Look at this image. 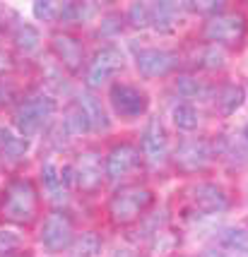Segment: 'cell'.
I'll return each mask as SVG.
<instances>
[{"mask_svg":"<svg viewBox=\"0 0 248 257\" xmlns=\"http://www.w3.org/2000/svg\"><path fill=\"white\" fill-rule=\"evenodd\" d=\"M39 192L29 178H12L0 195V219L8 224L29 226L39 216Z\"/></svg>","mask_w":248,"mask_h":257,"instance_id":"6da1fadb","label":"cell"},{"mask_svg":"<svg viewBox=\"0 0 248 257\" xmlns=\"http://www.w3.org/2000/svg\"><path fill=\"white\" fill-rule=\"evenodd\" d=\"M154 204V192L145 185H121L109 200V216L113 224L130 226L140 221Z\"/></svg>","mask_w":248,"mask_h":257,"instance_id":"7a4b0ae2","label":"cell"},{"mask_svg":"<svg viewBox=\"0 0 248 257\" xmlns=\"http://www.w3.org/2000/svg\"><path fill=\"white\" fill-rule=\"evenodd\" d=\"M56 111H58L56 99H53L51 94L36 91V94L27 96V99L17 106V111H15V125H17L20 135L29 140L32 135L44 130V125L56 115Z\"/></svg>","mask_w":248,"mask_h":257,"instance_id":"3957f363","label":"cell"},{"mask_svg":"<svg viewBox=\"0 0 248 257\" xmlns=\"http://www.w3.org/2000/svg\"><path fill=\"white\" fill-rule=\"evenodd\" d=\"M248 34V22L243 12H219L214 17H207L203 27V39L207 44L222 46V48H236L243 44Z\"/></svg>","mask_w":248,"mask_h":257,"instance_id":"277c9868","label":"cell"},{"mask_svg":"<svg viewBox=\"0 0 248 257\" xmlns=\"http://www.w3.org/2000/svg\"><path fill=\"white\" fill-rule=\"evenodd\" d=\"M109 103L121 120H137L149 111V94L128 82H113L109 87Z\"/></svg>","mask_w":248,"mask_h":257,"instance_id":"5b68a950","label":"cell"},{"mask_svg":"<svg viewBox=\"0 0 248 257\" xmlns=\"http://www.w3.org/2000/svg\"><path fill=\"white\" fill-rule=\"evenodd\" d=\"M125 67V58L123 51L118 46H104L99 48L92 60L87 63V70H85V84L90 89H99L104 84H109L121 70Z\"/></svg>","mask_w":248,"mask_h":257,"instance_id":"8992f818","label":"cell"},{"mask_svg":"<svg viewBox=\"0 0 248 257\" xmlns=\"http://www.w3.org/2000/svg\"><path fill=\"white\" fill-rule=\"evenodd\" d=\"M39 240L48 252H63L75 243V226L72 219L63 209H53L46 214L41 228H39Z\"/></svg>","mask_w":248,"mask_h":257,"instance_id":"52a82bcc","label":"cell"},{"mask_svg":"<svg viewBox=\"0 0 248 257\" xmlns=\"http://www.w3.org/2000/svg\"><path fill=\"white\" fill-rule=\"evenodd\" d=\"M142 164V152L133 142H118L109 149V154L104 159L106 168V178L109 180H123L130 173H135Z\"/></svg>","mask_w":248,"mask_h":257,"instance_id":"ba28073f","label":"cell"},{"mask_svg":"<svg viewBox=\"0 0 248 257\" xmlns=\"http://www.w3.org/2000/svg\"><path fill=\"white\" fill-rule=\"evenodd\" d=\"M214 149L207 140H183L176 152H174V166L183 171V173H198V171H205L207 164L212 161Z\"/></svg>","mask_w":248,"mask_h":257,"instance_id":"9c48e42d","label":"cell"},{"mask_svg":"<svg viewBox=\"0 0 248 257\" xmlns=\"http://www.w3.org/2000/svg\"><path fill=\"white\" fill-rule=\"evenodd\" d=\"M179 65V56L167 48H142L135 53V67L145 79H161Z\"/></svg>","mask_w":248,"mask_h":257,"instance_id":"30bf717a","label":"cell"},{"mask_svg":"<svg viewBox=\"0 0 248 257\" xmlns=\"http://www.w3.org/2000/svg\"><path fill=\"white\" fill-rule=\"evenodd\" d=\"M72 171H75V185L82 192H97L106 176L102 154L97 149H85L77 157V161L72 164Z\"/></svg>","mask_w":248,"mask_h":257,"instance_id":"8fae6325","label":"cell"},{"mask_svg":"<svg viewBox=\"0 0 248 257\" xmlns=\"http://www.w3.org/2000/svg\"><path fill=\"white\" fill-rule=\"evenodd\" d=\"M140 152L149 164H161L169 157V133L159 118H149V123L140 137Z\"/></svg>","mask_w":248,"mask_h":257,"instance_id":"7c38bea8","label":"cell"},{"mask_svg":"<svg viewBox=\"0 0 248 257\" xmlns=\"http://www.w3.org/2000/svg\"><path fill=\"white\" fill-rule=\"evenodd\" d=\"M51 51L58 58V63L68 72H79L85 65V44L77 36L65 32H58L51 36Z\"/></svg>","mask_w":248,"mask_h":257,"instance_id":"4fadbf2b","label":"cell"},{"mask_svg":"<svg viewBox=\"0 0 248 257\" xmlns=\"http://www.w3.org/2000/svg\"><path fill=\"white\" fill-rule=\"evenodd\" d=\"M191 200L205 214H222L229 209L226 192L219 185H214V183H198L191 190Z\"/></svg>","mask_w":248,"mask_h":257,"instance_id":"5bb4252c","label":"cell"},{"mask_svg":"<svg viewBox=\"0 0 248 257\" xmlns=\"http://www.w3.org/2000/svg\"><path fill=\"white\" fill-rule=\"evenodd\" d=\"M77 103H79V108L87 113V118H90L92 133H106V130L111 127V118H109V113H106V108H104L102 99H97L92 91L79 94Z\"/></svg>","mask_w":248,"mask_h":257,"instance_id":"9a60e30c","label":"cell"},{"mask_svg":"<svg viewBox=\"0 0 248 257\" xmlns=\"http://www.w3.org/2000/svg\"><path fill=\"white\" fill-rule=\"evenodd\" d=\"M243 99H246V89H243V84H238V82H226L222 84V89L217 94V111L219 115H234V113L243 106Z\"/></svg>","mask_w":248,"mask_h":257,"instance_id":"2e32d148","label":"cell"},{"mask_svg":"<svg viewBox=\"0 0 248 257\" xmlns=\"http://www.w3.org/2000/svg\"><path fill=\"white\" fill-rule=\"evenodd\" d=\"M29 152V140L22 137V135H12L10 130L0 127V159L3 161H10V164H17L22 161Z\"/></svg>","mask_w":248,"mask_h":257,"instance_id":"e0dca14e","label":"cell"},{"mask_svg":"<svg viewBox=\"0 0 248 257\" xmlns=\"http://www.w3.org/2000/svg\"><path fill=\"white\" fill-rule=\"evenodd\" d=\"M60 127H63V135H68V137H82V135L92 133L90 118H87V113L79 108L77 101H72L68 108L63 111Z\"/></svg>","mask_w":248,"mask_h":257,"instance_id":"ac0fdd59","label":"cell"},{"mask_svg":"<svg viewBox=\"0 0 248 257\" xmlns=\"http://www.w3.org/2000/svg\"><path fill=\"white\" fill-rule=\"evenodd\" d=\"M186 10L176 3H154L152 5V27L159 32H171L181 20V12Z\"/></svg>","mask_w":248,"mask_h":257,"instance_id":"d6986e66","label":"cell"},{"mask_svg":"<svg viewBox=\"0 0 248 257\" xmlns=\"http://www.w3.org/2000/svg\"><path fill=\"white\" fill-rule=\"evenodd\" d=\"M12 44H15V48L20 53L29 56V53L39 51V46H41V32L36 29L34 24H20L15 29V34H12Z\"/></svg>","mask_w":248,"mask_h":257,"instance_id":"ffe728a7","label":"cell"},{"mask_svg":"<svg viewBox=\"0 0 248 257\" xmlns=\"http://www.w3.org/2000/svg\"><path fill=\"white\" fill-rule=\"evenodd\" d=\"M171 120H174V125H176L179 130L193 133V130L200 125V113H198V108H195L193 103L181 101V103H176V106L171 108Z\"/></svg>","mask_w":248,"mask_h":257,"instance_id":"44dd1931","label":"cell"},{"mask_svg":"<svg viewBox=\"0 0 248 257\" xmlns=\"http://www.w3.org/2000/svg\"><path fill=\"white\" fill-rule=\"evenodd\" d=\"M222 245L231 252H241V255H248V231L241 228V226H231V228H224L222 231Z\"/></svg>","mask_w":248,"mask_h":257,"instance_id":"7402d4cb","label":"cell"},{"mask_svg":"<svg viewBox=\"0 0 248 257\" xmlns=\"http://www.w3.org/2000/svg\"><path fill=\"white\" fill-rule=\"evenodd\" d=\"M102 235L94 233V231H85L82 235L75 238V250H77V257H97L102 252Z\"/></svg>","mask_w":248,"mask_h":257,"instance_id":"603a6c76","label":"cell"},{"mask_svg":"<svg viewBox=\"0 0 248 257\" xmlns=\"http://www.w3.org/2000/svg\"><path fill=\"white\" fill-rule=\"evenodd\" d=\"M198 65L205 67V70H219V67L226 65V53L222 46L214 44H205L203 51H200V58H198Z\"/></svg>","mask_w":248,"mask_h":257,"instance_id":"cb8c5ba5","label":"cell"},{"mask_svg":"<svg viewBox=\"0 0 248 257\" xmlns=\"http://www.w3.org/2000/svg\"><path fill=\"white\" fill-rule=\"evenodd\" d=\"M174 89L179 91V96H183V99H203L205 91H207L203 84L195 77H191V75H179V77L174 79Z\"/></svg>","mask_w":248,"mask_h":257,"instance_id":"d4e9b609","label":"cell"},{"mask_svg":"<svg viewBox=\"0 0 248 257\" xmlns=\"http://www.w3.org/2000/svg\"><path fill=\"white\" fill-rule=\"evenodd\" d=\"M179 245V235L171 233V231H159L149 238V252L152 255H167V252H174Z\"/></svg>","mask_w":248,"mask_h":257,"instance_id":"484cf974","label":"cell"},{"mask_svg":"<svg viewBox=\"0 0 248 257\" xmlns=\"http://www.w3.org/2000/svg\"><path fill=\"white\" fill-rule=\"evenodd\" d=\"M41 180H44V188L51 195H60V190L65 192V185H63V178H60V168L53 164V161H46L41 166Z\"/></svg>","mask_w":248,"mask_h":257,"instance_id":"4316f807","label":"cell"},{"mask_svg":"<svg viewBox=\"0 0 248 257\" xmlns=\"http://www.w3.org/2000/svg\"><path fill=\"white\" fill-rule=\"evenodd\" d=\"M128 22L137 27V29H145V27H152V5L147 3H133L128 8Z\"/></svg>","mask_w":248,"mask_h":257,"instance_id":"83f0119b","label":"cell"},{"mask_svg":"<svg viewBox=\"0 0 248 257\" xmlns=\"http://www.w3.org/2000/svg\"><path fill=\"white\" fill-rule=\"evenodd\" d=\"M17 247H22V235L10 228H0V255H10Z\"/></svg>","mask_w":248,"mask_h":257,"instance_id":"f1b7e54d","label":"cell"},{"mask_svg":"<svg viewBox=\"0 0 248 257\" xmlns=\"http://www.w3.org/2000/svg\"><path fill=\"white\" fill-rule=\"evenodd\" d=\"M32 12H34V17L39 20V22H56L58 20V3L39 0V3H34Z\"/></svg>","mask_w":248,"mask_h":257,"instance_id":"f546056e","label":"cell"},{"mask_svg":"<svg viewBox=\"0 0 248 257\" xmlns=\"http://www.w3.org/2000/svg\"><path fill=\"white\" fill-rule=\"evenodd\" d=\"M183 8L191 12H200V15H219V12H224V5L222 3H214V0H205V3H183Z\"/></svg>","mask_w":248,"mask_h":257,"instance_id":"4dcf8cb0","label":"cell"},{"mask_svg":"<svg viewBox=\"0 0 248 257\" xmlns=\"http://www.w3.org/2000/svg\"><path fill=\"white\" fill-rule=\"evenodd\" d=\"M123 29V20L118 17V15H109L106 20L102 22V27H99V34H116V32H121Z\"/></svg>","mask_w":248,"mask_h":257,"instance_id":"1f68e13d","label":"cell"},{"mask_svg":"<svg viewBox=\"0 0 248 257\" xmlns=\"http://www.w3.org/2000/svg\"><path fill=\"white\" fill-rule=\"evenodd\" d=\"M8 67H10V58H8L5 53H3V51H0V72H5Z\"/></svg>","mask_w":248,"mask_h":257,"instance_id":"d6a6232c","label":"cell"},{"mask_svg":"<svg viewBox=\"0 0 248 257\" xmlns=\"http://www.w3.org/2000/svg\"><path fill=\"white\" fill-rule=\"evenodd\" d=\"M243 137H246V142H248V123L243 125Z\"/></svg>","mask_w":248,"mask_h":257,"instance_id":"836d02e7","label":"cell"},{"mask_svg":"<svg viewBox=\"0 0 248 257\" xmlns=\"http://www.w3.org/2000/svg\"><path fill=\"white\" fill-rule=\"evenodd\" d=\"M8 257H10V255H8ZM17 257H22V255H17Z\"/></svg>","mask_w":248,"mask_h":257,"instance_id":"e575fe53","label":"cell"}]
</instances>
